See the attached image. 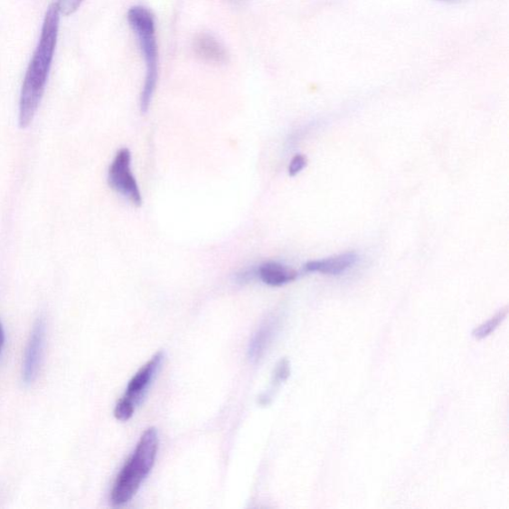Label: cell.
<instances>
[{
  "label": "cell",
  "instance_id": "2e32d148",
  "mask_svg": "<svg viewBox=\"0 0 509 509\" xmlns=\"http://www.w3.org/2000/svg\"><path fill=\"white\" fill-rule=\"evenodd\" d=\"M4 345H5V331L2 323H0V353H2Z\"/></svg>",
  "mask_w": 509,
  "mask_h": 509
},
{
  "label": "cell",
  "instance_id": "7a4b0ae2",
  "mask_svg": "<svg viewBox=\"0 0 509 509\" xmlns=\"http://www.w3.org/2000/svg\"><path fill=\"white\" fill-rule=\"evenodd\" d=\"M159 438L156 428H148L121 472L118 473L111 493L115 505L127 504L137 495L139 487L152 472L158 451Z\"/></svg>",
  "mask_w": 509,
  "mask_h": 509
},
{
  "label": "cell",
  "instance_id": "4fadbf2b",
  "mask_svg": "<svg viewBox=\"0 0 509 509\" xmlns=\"http://www.w3.org/2000/svg\"><path fill=\"white\" fill-rule=\"evenodd\" d=\"M291 374V368L287 358L282 359L276 367L274 374V383L276 385L287 381V377Z\"/></svg>",
  "mask_w": 509,
  "mask_h": 509
},
{
  "label": "cell",
  "instance_id": "e0dca14e",
  "mask_svg": "<svg viewBox=\"0 0 509 509\" xmlns=\"http://www.w3.org/2000/svg\"><path fill=\"white\" fill-rule=\"evenodd\" d=\"M442 2H454V0H442Z\"/></svg>",
  "mask_w": 509,
  "mask_h": 509
},
{
  "label": "cell",
  "instance_id": "3957f363",
  "mask_svg": "<svg viewBox=\"0 0 509 509\" xmlns=\"http://www.w3.org/2000/svg\"><path fill=\"white\" fill-rule=\"evenodd\" d=\"M127 23L133 30L139 49H141L146 65L141 109L143 113H146L153 101L158 80V46L156 20L151 10L145 6L137 5L129 8Z\"/></svg>",
  "mask_w": 509,
  "mask_h": 509
},
{
  "label": "cell",
  "instance_id": "9c48e42d",
  "mask_svg": "<svg viewBox=\"0 0 509 509\" xmlns=\"http://www.w3.org/2000/svg\"><path fill=\"white\" fill-rule=\"evenodd\" d=\"M257 275L264 284L271 287H282L297 278L295 269L277 262H267L259 266Z\"/></svg>",
  "mask_w": 509,
  "mask_h": 509
},
{
  "label": "cell",
  "instance_id": "6da1fadb",
  "mask_svg": "<svg viewBox=\"0 0 509 509\" xmlns=\"http://www.w3.org/2000/svg\"><path fill=\"white\" fill-rule=\"evenodd\" d=\"M60 12L57 5H50L35 52L24 78L19 103V125L26 127L33 122L52 68L59 30Z\"/></svg>",
  "mask_w": 509,
  "mask_h": 509
},
{
  "label": "cell",
  "instance_id": "30bf717a",
  "mask_svg": "<svg viewBox=\"0 0 509 509\" xmlns=\"http://www.w3.org/2000/svg\"><path fill=\"white\" fill-rule=\"evenodd\" d=\"M274 334V323L269 322L259 327L250 343V347H249V357L252 361L257 362L263 356L269 344L272 342Z\"/></svg>",
  "mask_w": 509,
  "mask_h": 509
},
{
  "label": "cell",
  "instance_id": "277c9868",
  "mask_svg": "<svg viewBox=\"0 0 509 509\" xmlns=\"http://www.w3.org/2000/svg\"><path fill=\"white\" fill-rule=\"evenodd\" d=\"M132 156L127 148H122L116 155L109 166L108 181L109 185L126 197L129 203L141 206L143 198L131 168Z\"/></svg>",
  "mask_w": 509,
  "mask_h": 509
},
{
  "label": "cell",
  "instance_id": "ba28073f",
  "mask_svg": "<svg viewBox=\"0 0 509 509\" xmlns=\"http://www.w3.org/2000/svg\"><path fill=\"white\" fill-rule=\"evenodd\" d=\"M194 50L196 55L207 62L215 64L226 62V49L213 35L208 33L198 35L195 38Z\"/></svg>",
  "mask_w": 509,
  "mask_h": 509
},
{
  "label": "cell",
  "instance_id": "8fae6325",
  "mask_svg": "<svg viewBox=\"0 0 509 509\" xmlns=\"http://www.w3.org/2000/svg\"><path fill=\"white\" fill-rule=\"evenodd\" d=\"M507 315L508 307L505 306L491 319H488L487 322L475 328L473 336L477 339V341H482V339L490 336L495 331V329L500 326V325L504 321Z\"/></svg>",
  "mask_w": 509,
  "mask_h": 509
},
{
  "label": "cell",
  "instance_id": "8992f818",
  "mask_svg": "<svg viewBox=\"0 0 509 509\" xmlns=\"http://www.w3.org/2000/svg\"><path fill=\"white\" fill-rule=\"evenodd\" d=\"M163 361L164 353H157L151 361L139 369L131 381H129L123 398L136 407L138 403H141L147 389L151 386L159 368H161Z\"/></svg>",
  "mask_w": 509,
  "mask_h": 509
},
{
  "label": "cell",
  "instance_id": "52a82bcc",
  "mask_svg": "<svg viewBox=\"0 0 509 509\" xmlns=\"http://www.w3.org/2000/svg\"><path fill=\"white\" fill-rule=\"evenodd\" d=\"M358 261V256L354 252H348L332 258L319 259V261L308 262L305 266L306 272L321 273L325 275H341L353 268Z\"/></svg>",
  "mask_w": 509,
  "mask_h": 509
},
{
  "label": "cell",
  "instance_id": "7c38bea8",
  "mask_svg": "<svg viewBox=\"0 0 509 509\" xmlns=\"http://www.w3.org/2000/svg\"><path fill=\"white\" fill-rule=\"evenodd\" d=\"M135 411L136 406L122 397L115 408L114 415L118 421L126 422L133 417Z\"/></svg>",
  "mask_w": 509,
  "mask_h": 509
},
{
  "label": "cell",
  "instance_id": "5bb4252c",
  "mask_svg": "<svg viewBox=\"0 0 509 509\" xmlns=\"http://www.w3.org/2000/svg\"><path fill=\"white\" fill-rule=\"evenodd\" d=\"M83 0H57V7L60 14L64 15L73 14L81 5Z\"/></svg>",
  "mask_w": 509,
  "mask_h": 509
},
{
  "label": "cell",
  "instance_id": "5b68a950",
  "mask_svg": "<svg viewBox=\"0 0 509 509\" xmlns=\"http://www.w3.org/2000/svg\"><path fill=\"white\" fill-rule=\"evenodd\" d=\"M46 325L44 319H39L30 335L24 362V382L32 384L36 381L42 366L45 344Z\"/></svg>",
  "mask_w": 509,
  "mask_h": 509
},
{
  "label": "cell",
  "instance_id": "9a60e30c",
  "mask_svg": "<svg viewBox=\"0 0 509 509\" xmlns=\"http://www.w3.org/2000/svg\"><path fill=\"white\" fill-rule=\"evenodd\" d=\"M307 165V159L303 155H297L293 157L291 163H289L288 166V174L291 176H296L304 169Z\"/></svg>",
  "mask_w": 509,
  "mask_h": 509
}]
</instances>
